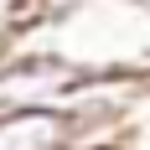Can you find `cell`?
Returning a JSON list of instances; mask_svg holds the SVG:
<instances>
[{
    "mask_svg": "<svg viewBox=\"0 0 150 150\" xmlns=\"http://www.w3.org/2000/svg\"><path fill=\"white\" fill-rule=\"evenodd\" d=\"M88 67L62 52H11L0 62V119L31 114V109H62Z\"/></svg>",
    "mask_w": 150,
    "mask_h": 150,
    "instance_id": "cell-1",
    "label": "cell"
},
{
    "mask_svg": "<svg viewBox=\"0 0 150 150\" xmlns=\"http://www.w3.org/2000/svg\"><path fill=\"white\" fill-rule=\"evenodd\" d=\"M0 150H73V119L62 109H31L0 119Z\"/></svg>",
    "mask_w": 150,
    "mask_h": 150,
    "instance_id": "cell-2",
    "label": "cell"
},
{
    "mask_svg": "<svg viewBox=\"0 0 150 150\" xmlns=\"http://www.w3.org/2000/svg\"><path fill=\"white\" fill-rule=\"evenodd\" d=\"M73 150H83V145H73Z\"/></svg>",
    "mask_w": 150,
    "mask_h": 150,
    "instance_id": "cell-3",
    "label": "cell"
}]
</instances>
